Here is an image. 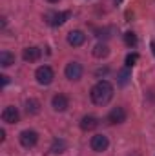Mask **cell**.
Masks as SVG:
<instances>
[{"label": "cell", "mask_w": 155, "mask_h": 156, "mask_svg": "<svg viewBox=\"0 0 155 156\" xmlns=\"http://www.w3.org/2000/svg\"><path fill=\"white\" fill-rule=\"evenodd\" d=\"M89 96H91V102H93V104H97V105H106V104L112 100V96H113V85H112L108 80H100V82H97V83L91 87Z\"/></svg>", "instance_id": "obj_1"}, {"label": "cell", "mask_w": 155, "mask_h": 156, "mask_svg": "<svg viewBox=\"0 0 155 156\" xmlns=\"http://www.w3.org/2000/svg\"><path fill=\"white\" fill-rule=\"evenodd\" d=\"M35 78H37V82L40 85H49L53 82V78H55V73H53V69L49 66H40L37 69V73H35Z\"/></svg>", "instance_id": "obj_2"}, {"label": "cell", "mask_w": 155, "mask_h": 156, "mask_svg": "<svg viewBox=\"0 0 155 156\" xmlns=\"http://www.w3.org/2000/svg\"><path fill=\"white\" fill-rule=\"evenodd\" d=\"M20 144H22V147H26V149H31V147H35L37 145V142H39V134L35 133V131H22L20 133Z\"/></svg>", "instance_id": "obj_3"}, {"label": "cell", "mask_w": 155, "mask_h": 156, "mask_svg": "<svg viewBox=\"0 0 155 156\" xmlns=\"http://www.w3.org/2000/svg\"><path fill=\"white\" fill-rule=\"evenodd\" d=\"M64 73H66V78L68 80H78V78L82 76V66L78 62H70L66 66Z\"/></svg>", "instance_id": "obj_4"}, {"label": "cell", "mask_w": 155, "mask_h": 156, "mask_svg": "<svg viewBox=\"0 0 155 156\" xmlns=\"http://www.w3.org/2000/svg\"><path fill=\"white\" fill-rule=\"evenodd\" d=\"M108 145H110V142H108V138H106L104 134H95V136L91 138V149H93V151H97V153L106 151V149H108Z\"/></svg>", "instance_id": "obj_5"}, {"label": "cell", "mask_w": 155, "mask_h": 156, "mask_svg": "<svg viewBox=\"0 0 155 156\" xmlns=\"http://www.w3.org/2000/svg\"><path fill=\"white\" fill-rule=\"evenodd\" d=\"M2 120H4L6 123H17V122L20 120L18 109H17V107H13V105L6 107V109L2 111Z\"/></svg>", "instance_id": "obj_6"}, {"label": "cell", "mask_w": 155, "mask_h": 156, "mask_svg": "<svg viewBox=\"0 0 155 156\" xmlns=\"http://www.w3.org/2000/svg\"><path fill=\"white\" fill-rule=\"evenodd\" d=\"M71 16V13L70 11H62V13H53L51 16H49V26H53V27H59V26H62L68 18Z\"/></svg>", "instance_id": "obj_7"}, {"label": "cell", "mask_w": 155, "mask_h": 156, "mask_svg": "<svg viewBox=\"0 0 155 156\" xmlns=\"http://www.w3.org/2000/svg\"><path fill=\"white\" fill-rule=\"evenodd\" d=\"M126 120V111L122 109V107H113L112 111H110V115H108V122L110 123H122Z\"/></svg>", "instance_id": "obj_8"}, {"label": "cell", "mask_w": 155, "mask_h": 156, "mask_svg": "<svg viewBox=\"0 0 155 156\" xmlns=\"http://www.w3.org/2000/svg\"><path fill=\"white\" fill-rule=\"evenodd\" d=\"M84 42H86V35H84L82 31L75 29V31H70V33H68V44H70V45L78 47V45H82Z\"/></svg>", "instance_id": "obj_9"}, {"label": "cell", "mask_w": 155, "mask_h": 156, "mask_svg": "<svg viewBox=\"0 0 155 156\" xmlns=\"http://www.w3.org/2000/svg\"><path fill=\"white\" fill-rule=\"evenodd\" d=\"M51 105H53V109L57 111V113H62V111H66L68 109V98L64 96V94H55L53 96V100H51Z\"/></svg>", "instance_id": "obj_10"}, {"label": "cell", "mask_w": 155, "mask_h": 156, "mask_svg": "<svg viewBox=\"0 0 155 156\" xmlns=\"http://www.w3.org/2000/svg\"><path fill=\"white\" fill-rule=\"evenodd\" d=\"M40 55H42V51H40L39 47H26L24 51H22V58L26 60V62H37L40 58Z\"/></svg>", "instance_id": "obj_11"}, {"label": "cell", "mask_w": 155, "mask_h": 156, "mask_svg": "<svg viewBox=\"0 0 155 156\" xmlns=\"http://www.w3.org/2000/svg\"><path fill=\"white\" fill-rule=\"evenodd\" d=\"M97 125H99V122H97L95 116H84L80 120V129L82 131H93Z\"/></svg>", "instance_id": "obj_12"}, {"label": "cell", "mask_w": 155, "mask_h": 156, "mask_svg": "<svg viewBox=\"0 0 155 156\" xmlns=\"http://www.w3.org/2000/svg\"><path fill=\"white\" fill-rule=\"evenodd\" d=\"M15 64V55L9 53V51H2L0 53V66L2 67H9Z\"/></svg>", "instance_id": "obj_13"}, {"label": "cell", "mask_w": 155, "mask_h": 156, "mask_svg": "<svg viewBox=\"0 0 155 156\" xmlns=\"http://www.w3.org/2000/svg\"><path fill=\"white\" fill-rule=\"evenodd\" d=\"M26 111H28V115H39L40 113V102L35 100V98H29L26 102Z\"/></svg>", "instance_id": "obj_14"}, {"label": "cell", "mask_w": 155, "mask_h": 156, "mask_svg": "<svg viewBox=\"0 0 155 156\" xmlns=\"http://www.w3.org/2000/svg\"><path fill=\"white\" fill-rule=\"evenodd\" d=\"M108 55H110V49H108L106 44H97V45L93 47V56H97V58H104V56H108Z\"/></svg>", "instance_id": "obj_15"}, {"label": "cell", "mask_w": 155, "mask_h": 156, "mask_svg": "<svg viewBox=\"0 0 155 156\" xmlns=\"http://www.w3.org/2000/svg\"><path fill=\"white\" fill-rule=\"evenodd\" d=\"M66 147H68V144H66L62 138H57V140L53 142V145H51V151H53L55 154H60V153L66 151Z\"/></svg>", "instance_id": "obj_16"}, {"label": "cell", "mask_w": 155, "mask_h": 156, "mask_svg": "<svg viewBox=\"0 0 155 156\" xmlns=\"http://www.w3.org/2000/svg\"><path fill=\"white\" fill-rule=\"evenodd\" d=\"M124 42H126V45H128V47H135V45H137V35H135V33H131V31L124 33Z\"/></svg>", "instance_id": "obj_17"}, {"label": "cell", "mask_w": 155, "mask_h": 156, "mask_svg": "<svg viewBox=\"0 0 155 156\" xmlns=\"http://www.w3.org/2000/svg\"><path fill=\"white\" fill-rule=\"evenodd\" d=\"M128 80H130V67H126V69L119 71V83H120V85H126V83H128Z\"/></svg>", "instance_id": "obj_18"}, {"label": "cell", "mask_w": 155, "mask_h": 156, "mask_svg": "<svg viewBox=\"0 0 155 156\" xmlns=\"http://www.w3.org/2000/svg\"><path fill=\"white\" fill-rule=\"evenodd\" d=\"M137 60H139V55H137V53H130V55L126 56V67H133V66L137 64Z\"/></svg>", "instance_id": "obj_19"}, {"label": "cell", "mask_w": 155, "mask_h": 156, "mask_svg": "<svg viewBox=\"0 0 155 156\" xmlns=\"http://www.w3.org/2000/svg\"><path fill=\"white\" fill-rule=\"evenodd\" d=\"M0 78H2V85H7V82H9V78L6 76V75H2Z\"/></svg>", "instance_id": "obj_20"}, {"label": "cell", "mask_w": 155, "mask_h": 156, "mask_svg": "<svg viewBox=\"0 0 155 156\" xmlns=\"http://www.w3.org/2000/svg\"><path fill=\"white\" fill-rule=\"evenodd\" d=\"M4 140H6V131L0 129V142H4Z\"/></svg>", "instance_id": "obj_21"}, {"label": "cell", "mask_w": 155, "mask_h": 156, "mask_svg": "<svg viewBox=\"0 0 155 156\" xmlns=\"http://www.w3.org/2000/svg\"><path fill=\"white\" fill-rule=\"evenodd\" d=\"M152 51H153V55H155V40L152 42Z\"/></svg>", "instance_id": "obj_22"}, {"label": "cell", "mask_w": 155, "mask_h": 156, "mask_svg": "<svg viewBox=\"0 0 155 156\" xmlns=\"http://www.w3.org/2000/svg\"><path fill=\"white\" fill-rule=\"evenodd\" d=\"M47 2H49V4H55V2H59V0H47Z\"/></svg>", "instance_id": "obj_23"}]
</instances>
